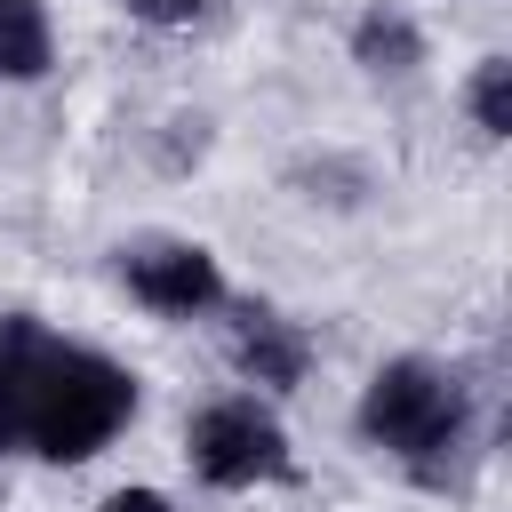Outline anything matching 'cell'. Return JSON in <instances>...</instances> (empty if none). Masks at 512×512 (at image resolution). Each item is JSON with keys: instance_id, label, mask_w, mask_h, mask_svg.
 <instances>
[{"instance_id": "30bf717a", "label": "cell", "mask_w": 512, "mask_h": 512, "mask_svg": "<svg viewBox=\"0 0 512 512\" xmlns=\"http://www.w3.org/2000/svg\"><path fill=\"white\" fill-rule=\"evenodd\" d=\"M96 512H176V504H168L160 488H112V496H104Z\"/></svg>"}, {"instance_id": "3957f363", "label": "cell", "mask_w": 512, "mask_h": 512, "mask_svg": "<svg viewBox=\"0 0 512 512\" xmlns=\"http://www.w3.org/2000/svg\"><path fill=\"white\" fill-rule=\"evenodd\" d=\"M184 464H192V480H200V488H216V496L296 480L288 424L272 416V400H264V392H224V400H208V408L184 424Z\"/></svg>"}, {"instance_id": "6da1fadb", "label": "cell", "mask_w": 512, "mask_h": 512, "mask_svg": "<svg viewBox=\"0 0 512 512\" xmlns=\"http://www.w3.org/2000/svg\"><path fill=\"white\" fill-rule=\"evenodd\" d=\"M144 408L128 360L56 336L40 312H0V456L88 464Z\"/></svg>"}, {"instance_id": "5b68a950", "label": "cell", "mask_w": 512, "mask_h": 512, "mask_svg": "<svg viewBox=\"0 0 512 512\" xmlns=\"http://www.w3.org/2000/svg\"><path fill=\"white\" fill-rule=\"evenodd\" d=\"M224 312V360H232V376L248 384V392H296L304 376H312V336H304V320H288L280 304H264V296H224L216 304Z\"/></svg>"}, {"instance_id": "8992f818", "label": "cell", "mask_w": 512, "mask_h": 512, "mask_svg": "<svg viewBox=\"0 0 512 512\" xmlns=\"http://www.w3.org/2000/svg\"><path fill=\"white\" fill-rule=\"evenodd\" d=\"M48 64H56L48 8L40 0H0V80L8 88H32V80H48Z\"/></svg>"}, {"instance_id": "ba28073f", "label": "cell", "mask_w": 512, "mask_h": 512, "mask_svg": "<svg viewBox=\"0 0 512 512\" xmlns=\"http://www.w3.org/2000/svg\"><path fill=\"white\" fill-rule=\"evenodd\" d=\"M464 112H472V128H480L488 144L512 136V56H480V64H472V80H464Z\"/></svg>"}, {"instance_id": "9c48e42d", "label": "cell", "mask_w": 512, "mask_h": 512, "mask_svg": "<svg viewBox=\"0 0 512 512\" xmlns=\"http://www.w3.org/2000/svg\"><path fill=\"white\" fill-rule=\"evenodd\" d=\"M120 8H128L136 24H152V32H168V24H192L208 0H120Z\"/></svg>"}, {"instance_id": "52a82bcc", "label": "cell", "mask_w": 512, "mask_h": 512, "mask_svg": "<svg viewBox=\"0 0 512 512\" xmlns=\"http://www.w3.org/2000/svg\"><path fill=\"white\" fill-rule=\"evenodd\" d=\"M352 64H360V72H392V80H400V72H416V64H424V32H416L400 8H368V16L352 24Z\"/></svg>"}, {"instance_id": "277c9868", "label": "cell", "mask_w": 512, "mask_h": 512, "mask_svg": "<svg viewBox=\"0 0 512 512\" xmlns=\"http://www.w3.org/2000/svg\"><path fill=\"white\" fill-rule=\"evenodd\" d=\"M112 272H120L128 304H144L152 320H208L232 296L216 248H200V240H128L112 256Z\"/></svg>"}, {"instance_id": "7a4b0ae2", "label": "cell", "mask_w": 512, "mask_h": 512, "mask_svg": "<svg viewBox=\"0 0 512 512\" xmlns=\"http://www.w3.org/2000/svg\"><path fill=\"white\" fill-rule=\"evenodd\" d=\"M472 384L464 368L432 360V352H392L368 368L360 400H352V432L360 448L392 456L416 488H448L472 456Z\"/></svg>"}]
</instances>
